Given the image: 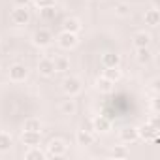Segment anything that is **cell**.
<instances>
[{
    "mask_svg": "<svg viewBox=\"0 0 160 160\" xmlns=\"http://www.w3.org/2000/svg\"><path fill=\"white\" fill-rule=\"evenodd\" d=\"M111 156H113V158H126V156H128V151H126L124 147H115V149L111 151Z\"/></svg>",
    "mask_w": 160,
    "mask_h": 160,
    "instance_id": "4316f807",
    "label": "cell"
},
{
    "mask_svg": "<svg viewBox=\"0 0 160 160\" xmlns=\"http://www.w3.org/2000/svg\"><path fill=\"white\" fill-rule=\"evenodd\" d=\"M12 145H13L12 136H10V134H6V132H0V152L10 151V149H12Z\"/></svg>",
    "mask_w": 160,
    "mask_h": 160,
    "instance_id": "ffe728a7",
    "label": "cell"
},
{
    "mask_svg": "<svg viewBox=\"0 0 160 160\" xmlns=\"http://www.w3.org/2000/svg\"><path fill=\"white\" fill-rule=\"evenodd\" d=\"M81 130H87V132H94V128H92V121H83V124H81Z\"/></svg>",
    "mask_w": 160,
    "mask_h": 160,
    "instance_id": "f1b7e54d",
    "label": "cell"
},
{
    "mask_svg": "<svg viewBox=\"0 0 160 160\" xmlns=\"http://www.w3.org/2000/svg\"><path fill=\"white\" fill-rule=\"evenodd\" d=\"M13 2H15V6H27L28 0H13Z\"/></svg>",
    "mask_w": 160,
    "mask_h": 160,
    "instance_id": "f546056e",
    "label": "cell"
},
{
    "mask_svg": "<svg viewBox=\"0 0 160 160\" xmlns=\"http://www.w3.org/2000/svg\"><path fill=\"white\" fill-rule=\"evenodd\" d=\"M115 13L121 15V17H124V15L130 13V6H128V4H117V6H115Z\"/></svg>",
    "mask_w": 160,
    "mask_h": 160,
    "instance_id": "484cf974",
    "label": "cell"
},
{
    "mask_svg": "<svg viewBox=\"0 0 160 160\" xmlns=\"http://www.w3.org/2000/svg\"><path fill=\"white\" fill-rule=\"evenodd\" d=\"M62 30L77 34L79 30H81V23H79L77 19H73V17H70V19H64V23H62Z\"/></svg>",
    "mask_w": 160,
    "mask_h": 160,
    "instance_id": "2e32d148",
    "label": "cell"
},
{
    "mask_svg": "<svg viewBox=\"0 0 160 160\" xmlns=\"http://www.w3.org/2000/svg\"><path fill=\"white\" fill-rule=\"evenodd\" d=\"M136 58H138L139 64H149V62L152 60V51H151L149 47H138Z\"/></svg>",
    "mask_w": 160,
    "mask_h": 160,
    "instance_id": "5bb4252c",
    "label": "cell"
},
{
    "mask_svg": "<svg viewBox=\"0 0 160 160\" xmlns=\"http://www.w3.org/2000/svg\"><path fill=\"white\" fill-rule=\"evenodd\" d=\"M38 8H47V6H55L57 0H34Z\"/></svg>",
    "mask_w": 160,
    "mask_h": 160,
    "instance_id": "83f0119b",
    "label": "cell"
},
{
    "mask_svg": "<svg viewBox=\"0 0 160 160\" xmlns=\"http://www.w3.org/2000/svg\"><path fill=\"white\" fill-rule=\"evenodd\" d=\"M111 85H113V83H111V81H108L106 77H100L98 81H96V87H98V91H100V92H109V91H111Z\"/></svg>",
    "mask_w": 160,
    "mask_h": 160,
    "instance_id": "cb8c5ba5",
    "label": "cell"
},
{
    "mask_svg": "<svg viewBox=\"0 0 160 160\" xmlns=\"http://www.w3.org/2000/svg\"><path fill=\"white\" fill-rule=\"evenodd\" d=\"M38 72H40L43 77H51V75L55 73V64H53V60H51V58H42V60L38 62Z\"/></svg>",
    "mask_w": 160,
    "mask_h": 160,
    "instance_id": "8fae6325",
    "label": "cell"
},
{
    "mask_svg": "<svg viewBox=\"0 0 160 160\" xmlns=\"http://www.w3.org/2000/svg\"><path fill=\"white\" fill-rule=\"evenodd\" d=\"M57 42H58V45H60L62 49H72V47L77 45V34L62 30V32L58 34V40H57Z\"/></svg>",
    "mask_w": 160,
    "mask_h": 160,
    "instance_id": "5b68a950",
    "label": "cell"
},
{
    "mask_svg": "<svg viewBox=\"0 0 160 160\" xmlns=\"http://www.w3.org/2000/svg\"><path fill=\"white\" fill-rule=\"evenodd\" d=\"M47 154H49V156H55V158L64 156V154H66V143H64L62 139H53V141H49V145H47Z\"/></svg>",
    "mask_w": 160,
    "mask_h": 160,
    "instance_id": "8992f818",
    "label": "cell"
},
{
    "mask_svg": "<svg viewBox=\"0 0 160 160\" xmlns=\"http://www.w3.org/2000/svg\"><path fill=\"white\" fill-rule=\"evenodd\" d=\"M53 64H55V72H58V73L70 70V60H68L66 57H57V58L53 60Z\"/></svg>",
    "mask_w": 160,
    "mask_h": 160,
    "instance_id": "d6986e66",
    "label": "cell"
},
{
    "mask_svg": "<svg viewBox=\"0 0 160 160\" xmlns=\"http://www.w3.org/2000/svg\"><path fill=\"white\" fill-rule=\"evenodd\" d=\"M102 77H106L108 81H111V83H117L119 79H121V70H119V66H111V68H106Z\"/></svg>",
    "mask_w": 160,
    "mask_h": 160,
    "instance_id": "e0dca14e",
    "label": "cell"
},
{
    "mask_svg": "<svg viewBox=\"0 0 160 160\" xmlns=\"http://www.w3.org/2000/svg\"><path fill=\"white\" fill-rule=\"evenodd\" d=\"M81 89H83L81 79H77V77H66L64 81H62V91H64V94H68V96L79 94V92H81Z\"/></svg>",
    "mask_w": 160,
    "mask_h": 160,
    "instance_id": "7a4b0ae2",
    "label": "cell"
},
{
    "mask_svg": "<svg viewBox=\"0 0 160 160\" xmlns=\"http://www.w3.org/2000/svg\"><path fill=\"white\" fill-rule=\"evenodd\" d=\"M75 141H77V145H81V147H89V145L94 143V134L87 132V130H79L75 134Z\"/></svg>",
    "mask_w": 160,
    "mask_h": 160,
    "instance_id": "30bf717a",
    "label": "cell"
},
{
    "mask_svg": "<svg viewBox=\"0 0 160 160\" xmlns=\"http://www.w3.org/2000/svg\"><path fill=\"white\" fill-rule=\"evenodd\" d=\"M92 128H94V132L106 134V132H109V128H111V121H109L108 117H104V115H98L96 119H92Z\"/></svg>",
    "mask_w": 160,
    "mask_h": 160,
    "instance_id": "9c48e42d",
    "label": "cell"
},
{
    "mask_svg": "<svg viewBox=\"0 0 160 160\" xmlns=\"http://www.w3.org/2000/svg\"><path fill=\"white\" fill-rule=\"evenodd\" d=\"M132 43H134L136 49H138V47H149V43H151V36H149L147 32H136L134 38H132Z\"/></svg>",
    "mask_w": 160,
    "mask_h": 160,
    "instance_id": "4fadbf2b",
    "label": "cell"
},
{
    "mask_svg": "<svg viewBox=\"0 0 160 160\" xmlns=\"http://www.w3.org/2000/svg\"><path fill=\"white\" fill-rule=\"evenodd\" d=\"M40 13H42V17H43L45 21H51V19H55V17H57V10H55V6L40 8Z\"/></svg>",
    "mask_w": 160,
    "mask_h": 160,
    "instance_id": "603a6c76",
    "label": "cell"
},
{
    "mask_svg": "<svg viewBox=\"0 0 160 160\" xmlns=\"http://www.w3.org/2000/svg\"><path fill=\"white\" fill-rule=\"evenodd\" d=\"M138 136L141 138V139H145V141H156L158 139V126H154V124H141L139 128H138Z\"/></svg>",
    "mask_w": 160,
    "mask_h": 160,
    "instance_id": "277c9868",
    "label": "cell"
},
{
    "mask_svg": "<svg viewBox=\"0 0 160 160\" xmlns=\"http://www.w3.org/2000/svg\"><path fill=\"white\" fill-rule=\"evenodd\" d=\"M145 23H147L149 27H158V23H160V12H158L156 8L145 12Z\"/></svg>",
    "mask_w": 160,
    "mask_h": 160,
    "instance_id": "ac0fdd59",
    "label": "cell"
},
{
    "mask_svg": "<svg viewBox=\"0 0 160 160\" xmlns=\"http://www.w3.org/2000/svg\"><path fill=\"white\" fill-rule=\"evenodd\" d=\"M27 75H28V70H27L25 64H13V66H10V79H12V81H17V83L25 81Z\"/></svg>",
    "mask_w": 160,
    "mask_h": 160,
    "instance_id": "52a82bcc",
    "label": "cell"
},
{
    "mask_svg": "<svg viewBox=\"0 0 160 160\" xmlns=\"http://www.w3.org/2000/svg\"><path fill=\"white\" fill-rule=\"evenodd\" d=\"M23 128L25 130H32V132H40L42 130V122H40V119H27Z\"/></svg>",
    "mask_w": 160,
    "mask_h": 160,
    "instance_id": "7402d4cb",
    "label": "cell"
},
{
    "mask_svg": "<svg viewBox=\"0 0 160 160\" xmlns=\"http://www.w3.org/2000/svg\"><path fill=\"white\" fill-rule=\"evenodd\" d=\"M102 64H104V68H111V66H119L121 64V57L117 55V53H104L102 55Z\"/></svg>",
    "mask_w": 160,
    "mask_h": 160,
    "instance_id": "9a60e30c",
    "label": "cell"
},
{
    "mask_svg": "<svg viewBox=\"0 0 160 160\" xmlns=\"http://www.w3.org/2000/svg\"><path fill=\"white\" fill-rule=\"evenodd\" d=\"M25 158H27V160H43V158H45V152L40 151L38 147H30V151L25 152Z\"/></svg>",
    "mask_w": 160,
    "mask_h": 160,
    "instance_id": "44dd1931",
    "label": "cell"
},
{
    "mask_svg": "<svg viewBox=\"0 0 160 160\" xmlns=\"http://www.w3.org/2000/svg\"><path fill=\"white\" fill-rule=\"evenodd\" d=\"M60 109H62V113H66V115H73V113H75V104H73V100H66V102L60 106Z\"/></svg>",
    "mask_w": 160,
    "mask_h": 160,
    "instance_id": "d4e9b609",
    "label": "cell"
},
{
    "mask_svg": "<svg viewBox=\"0 0 160 160\" xmlns=\"http://www.w3.org/2000/svg\"><path fill=\"white\" fill-rule=\"evenodd\" d=\"M32 42H34L36 47H47V45H51V42H53V34H51L47 28H38V30L34 32V36H32Z\"/></svg>",
    "mask_w": 160,
    "mask_h": 160,
    "instance_id": "3957f363",
    "label": "cell"
},
{
    "mask_svg": "<svg viewBox=\"0 0 160 160\" xmlns=\"http://www.w3.org/2000/svg\"><path fill=\"white\" fill-rule=\"evenodd\" d=\"M21 141L28 147H38L40 141H42V134L40 132H32V130H25L23 136H21Z\"/></svg>",
    "mask_w": 160,
    "mask_h": 160,
    "instance_id": "ba28073f",
    "label": "cell"
},
{
    "mask_svg": "<svg viewBox=\"0 0 160 160\" xmlns=\"http://www.w3.org/2000/svg\"><path fill=\"white\" fill-rule=\"evenodd\" d=\"M10 19L13 25H27L30 21V12L27 10V6H15L10 13Z\"/></svg>",
    "mask_w": 160,
    "mask_h": 160,
    "instance_id": "6da1fadb",
    "label": "cell"
},
{
    "mask_svg": "<svg viewBox=\"0 0 160 160\" xmlns=\"http://www.w3.org/2000/svg\"><path fill=\"white\" fill-rule=\"evenodd\" d=\"M121 139H122L124 143H134L136 139H139V136H138V128H134V126H126V128H122V130H121Z\"/></svg>",
    "mask_w": 160,
    "mask_h": 160,
    "instance_id": "7c38bea8",
    "label": "cell"
}]
</instances>
